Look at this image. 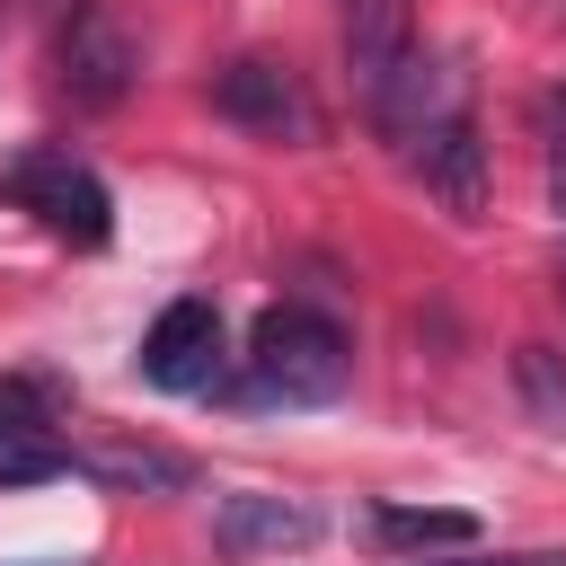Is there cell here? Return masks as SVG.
Returning a JSON list of instances; mask_svg holds the SVG:
<instances>
[{"mask_svg":"<svg viewBox=\"0 0 566 566\" xmlns=\"http://www.w3.org/2000/svg\"><path fill=\"white\" fill-rule=\"evenodd\" d=\"M345 380H354V345H345V327L318 318V310H301V301H283V310L256 318L230 398H239V407H327Z\"/></svg>","mask_w":566,"mask_h":566,"instance_id":"1","label":"cell"},{"mask_svg":"<svg viewBox=\"0 0 566 566\" xmlns=\"http://www.w3.org/2000/svg\"><path fill=\"white\" fill-rule=\"evenodd\" d=\"M0 195H9L18 212H35L62 248H106V239H115V203H106L97 168L71 159V150H18L9 177H0Z\"/></svg>","mask_w":566,"mask_h":566,"instance_id":"2","label":"cell"},{"mask_svg":"<svg viewBox=\"0 0 566 566\" xmlns=\"http://www.w3.org/2000/svg\"><path fill=\"white\" fill-rule=\"evenodd\" d=\"M221 363H230V336H221V310L212 301H168L142 336V380L168 389V398H203L221 389Z\"/></svg>","mask_w":566,"mask_h":566,"instance_id":"3","label":"cell"},{"mask_svg":"<svg viewBox=\"0 0 566 566\" xmlns=\"http://www.w3.org/2000/svg\"><path fill=\"white\" fill-rule=\"evenodd\" d=\"M133 71H142V53H133V35L88 0L80 18H62V44H53V80H62V97L71 106H115L124 88H133Z\"/></svg>","mask_w":566,"mask_h":566,"instance_id":"4","label":"cell"},{"mask_svg":"<svg viewBox=\"0 0 566 566\" xmlns=\"http://www.w3.org/2000/svg\"><path fill=\"white\" fill-rule=\"evenodd\" d=\"M407 168L424 177V195L451 212V221H478L486 212V142H478V115L469 106H451L442 124H424L416 142H407Z\"/></svg>","mask_w":566,"mask_h":566,"instance_id":"5","label":"cell"},{"mask_svg":"<svg viewBox=\"0 0 566 566\" xmlns=\"http://www.w3.org/2000/svg\"><path fill=\"white\" fill-rule=\"evenodd\" d=\"M80 451L62 442V407L44 380L9 371L0 380V486H35V478H62Z\"/></svg>","mask_w":566,"mask_h":566,"instance_id":"6","label":"cell"},{"mask_svg":"<svg viewBox=\"0 0 566 566\" xmlns=\"http://www.w3.org/2000/svg\"><path fill=\"white\" fill-rule=\"evenodd\" d=\"M212 106L230 115V124H248V133H310L318 115H310V97H301V80H292V62H274V53H239L221 80H212Z\"/></svg>","mask_w":566,"mask_h":566,"instance_id":"7","label":"cell"},{"mask_svg":"<svg viewBox=\"0 0 566 566\" xmlns=\"http://www.w3.org/2000/svg\"><path fill=\"white\" fill-rule=\"evenodd\" d=\"M318 539V513L301 504V495H221V513H212V548L221 557H283V548H310Z\"/></svg>","mask_w":566,"mask_h":566,"instance_id":"8","label":"cell"},{"mask_svg":"<svg viewBox=\"0 0 566 566\" xmlns=\"http://www.w3.org/2000/svg\"><path fill=\"white\" fill-rule=\"evenodd\" d=\"M407 53H416V9L407 0H345V71H354L363 106L398 80Z\"/></svg>","mask_w":566,"mask_h":566,"instance_id":"9","label":"cell"},{"mask_svg":"<svg viewBox=\"0 0 566 566\" xmlns=\"http://www.w3.org/2000/svg\"><path fill=\"white\" fill-rule=\"evenodd\" d=\"M71 469L97 478V486H115V495H186L195 486V460L168 451V442H88Z\"/></svg>","mask_w":566,"mask_h":566,"instance_id":"10","label":"cell"},{"mask_svg":"<svg viewBox=\"0 0 566 566\" xmlns=\"http://www.w3.org/2000/svg\"><path fill=\"white\" fill-rule=\"evenodd\" d=\"M371 531L389 548H469L478 539V513H460V504H380Z\"/></svg>","mask_w":566,"mask_h":566,"instance_id":"11","label":"cell"},{"mask_svg":"<svg viewBox=\"0 0 566 566\" xmlns=\"http://www.w3.org/2000/svg\"><path fill=\"white\" fill-rule=\"evenodd\" d=\"M539 124H548V142H566V88H557V97L539 106Z\"/></svg>","mask_w":566,"mask_h":566,"instance_id":"12","label":"cell"},{"mask_svg":"<svg viewBox=\"0 0 566 566\" xmlns=\"http://www.w3.org/2000/svg\"><path fill=\"white\" fill-rule=\"evenodd\" d=\"M486 566H566L557 548H531V557H486Z\"/></svg>","mask_w":566,"mask_h":566,"instance_id":"13","label":"cell"},{"mask_svg":"<svg viewBox=\"0 0 566 566\" xmlns=\"http://www.w3.org/2000/svg\"><path fill=\"white\" fill-rule=\"evenodd\" d=\"M35 9H44V18H53V27H62V18H80V9H88V0H35Z\"/></svg>","mask_w":566,"mask_h":566,"instance_id":"14","label":"cell"}]
</instances>
